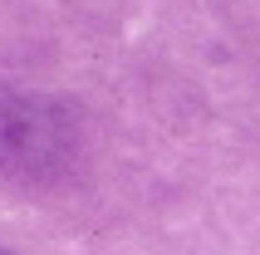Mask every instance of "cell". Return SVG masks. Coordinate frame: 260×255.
<instances>
[{
    "instance_id": "6da1fadb",
    "label": "cell",
    "mask_w": 260,
    "mask_h": 255,
    "mask_svg": "<svg viewBox=\"0 0 260 255\" xmlns=\"http://www.w3.org/2000/svg\"><path fill=\"white\" fill-rule=\"evenodd\" d=\"M69 142H74V128L69 118H59L54 103L20 99L0 108V167L15 172V177L49 172L69 152Z\"/></svg>"
},
{
    "instance_id": "7a4b0ae2",
    "label": "cell",
    "mask_w": 260,
    "mask_h": 255,
    "mask_svg": "<svg viewBox=\"0 0 260 255\" xmlns=\"http://www.w3.org/2000/svg\"><path fill=\"white\" fill-rule=\"evenodd\" d=\"M0 255H5V250H0Z\"/></svg>"
}]
</instances>
